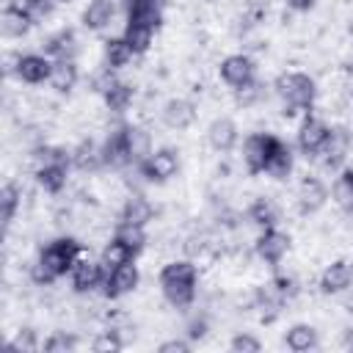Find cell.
I'll return each instance as SVG.
<instances>
[{
  "label": "cell",
  "instance_id": "1",
  "mask_svg": "<svg viewBox=\"0 0 353 353\" xmlns=\"http://www.w3.org/2000/svg\"><path fill=\"white\" fill-rule=\"evenodd\" d=\"M83 256V243L72 234H61V237H52L50 243H44L39 248V256L36 262L30 265V281L36 287H52L58 279L69 276L74 262Z\"/></svg>",
  "mask_w": 353,
  "mask_h": 353
},
{
  "label": "cell",
  "instance_id": "2",
  "mask_svg": "<svg viewBox=\"0 0 353 353\" xmlns=\"http://www.w3.org/2000/svg\"><path fill=\"white\" fill-rule=\"evenodd\" d=\"M157 284L174 309H190L199 295V265L193 259H171L160 268Z\"/></svg>",
  "mask_w": 353,
  "mask_h": 353
},
{
  "label": "cell",
  "instance_id": "3",
  "mask_svg": "<svg viewBox=\"0 0 353 353\" xmlns=\"http://www.w3.org/2000/svg\"><path fill=\"white\" fill-rule=\"evenodd\" d=\"M273 91L281 99L287 119H292L298 113H303V116L312 113L314 99H317V83L306 72H281L273 80Z\"/></svg>",
  "mask_w": 353,
  "mask_h": 353
},
{
  "label": "cell",
  "instance_id": "4",
  "mask_svg": "<svg viewBox=\"0 0 353 353\" xmlns=\"http://www.w3.org/2000/svg\"><path fill=\"white\" fill-rule=\"evenodd\" d=\"M138 174L146 179V182H154V185H163L168 179H174L179 174V152L174 146H160L154 149L141 165H138Z\"/></svg>",
  "mask_w": 353,
  "mask_h": 353
},
{
  "label": "cell",
  "instance_id": "5",
  "mask_svg": "<svg viewBox=\"0 0 353 353\" xmlns=\"http://www.w3.org/2000/svg\"><path fill=\"white\" fill-rule=\"evenodd\" d=\"M331 135V124L320 116H312L306 113L301 127H298V135H295V146L303 157H320V152L325 149V141Z\"/></svg>",
  "mask_w": 353,
  "mask_h": 353
},
{
  "label": "cell",
  "instance_id": "6",
  "mask_svg": "<svg viewBox=\"0 0 353 353\" xmlns=\"http://www.w3.org/2000/svg\"><path fill=\"white\" fill-rule=\"evenodd\" d=\"M290 234L270 226V229H259V237L254 240V254L268 265V268H279L281 259L287 256L290 251Z\"/></svg>",
  "mask_w": 353,
  "mask_h": 353
},
{
  "label": "cell",
  "instance_id": "7",
  "mask_svg": "<svg viewBox=\"0 0 353 353\" xmlns=\"http://www.w3.org/2000/svg\"><path fill=\"white\" fill-rule=\"evenodd\" d=\"M105 276H108V270H105V265H102L99 259L80 256V259L74 262L72 273H69V284H72V290H74L77 295H88V292L102 290Z\"/></svg>",
  "mask_w": 353,
  "mask_h": 353
},
{
  "label": "cell",
  "instance_id": "8",
  "mask_svg": "<svg viewBox=\"0 0 353 353\" xmlns=\"http://www.w3.org/2000/svg\"><path fill=\"white\" fill-rule=\"evenodd\" d=\"M218 74L234 91V88H243V85H248V83L256 80V63L245 52H232V55H226L218 63Z\"/></svg>",
  "mask_w": 353,
  "mask_h": 353
},
{
  "label": "cell",
  "instance_id": "9",
  "mask_svg": "<svg viewBox=\"0 0 353 353\" xmlns=\"http://www.w3.org/2000/svg\"><path fill=\"white\" fill-rule=\"evenodd\" d=\"M138 284H141V270H138L135 262H127V265H121V268L108 270L105 284H102V295H105L108 301H119V298L135 292Z\"/></svg>",
  "mask_w": 353,
  "mask_h": 353
},
{
  "label": "cell",
  "instance_id": "10",
  "mask_svg": "<svg viewBox=\"0 0 353 353\" xmlns=\"http://www.w3.org/2000/svg\"><path fill=\"white\" fill-rule=\"evenodd\" d=\"M350 149H353V132H350L347 127H342V124L331 127V135H328V141H325V149L320 152L323 165H325L328 171L345 168V160H347Z\"/></svg>",
  "mask_w": 353,
  "mask_h": 353
},
{
  "label": "cell",
  "instance_id": "11",
  "mask_svg": "<svg viewBox=\"0 0 353 353\" xmlns=\"http://www.w3.org/2000/svg\"><path fill=\"white\" fill-rule=\"evenodd\" d=\"M50 72H52V58H47L44 52H25V55L19 52L14 77L25 85H41L50 80Z\"/></svg>",
  "mask_w": 353,
  "mask_h": 353
},
{
  "label": "cell",
  "instance_id": "12",
  "mask_svg": "<svg viewBox=\"0 0 353 353\" xmlns=\"http://www.w3.org/2000/svg\"><path fill=\"white\" fill-rule=\"evenodd\" d=\"M353 287V262L350 259H334L320 273V292L339 295Z\"/></svg>",
  "mask_w": 353,
  "mask_h": 353
},
{
  "label": "cell",
  "instance_id": "13",
  "mask_svg": "<svg viewBox=\"0 0 353 353\" xmlns=\"http://www.w3.org/2000/svg\"><path fill=\"white\" fill-rule=\"evenodd\" d=\"M196 105L190 102V99H185V97H171L165 105H163V110H160V119H163V124L168 127V130H174V132H185V130H190L193 127V121H196Z\"/></svg>",
  "mask_w": 353,
  "mask_h": 353
},
{
  "label": "cell",
  "instance_id": "14",
  "mask_svg": "<svg viewBox=\"0 0 353 353\" xmlns=\"http://www.w3.org/2000/svg\"><path fill=\"white\" fill-rule=\"evenodd\" d=\"M295 201H298V210L303 215H314L325 207L328 201V190L325 185L314 176V174H306L301 182H298V190H295Z\"/></svg>",
  "mask_w": 353,
  "mask_h": 353
},
{
  "label": "cell",
  "instance_id": "15",
  "mask_svg": "<svg viewBox=\"0 0 353 353\" xmlns=\"http://www.w3.org/2000/svg\"><path fill=\"white\" fill-rule=\"evenodd\" d=\"M270 141H273V132H251V135H245V141H243V163H245L248 176H259L262 174Z\"/></svg>",
  "mask_w": 353,
  "mask_h": 353
},
{
  "label": "cell",
  "instance_id": "16",
  "mask_svg": "<svg viewBox=\"0 0 353 353\" xmlns=\"http://www.w3.org/2000/svg\"><path fill=\"white\" fill-rule=\"evenodd\" d=\"M77 50H80V41L72 28H61L41 41V52L52 61H74Z\"/></svg>",
  "mask_w": 353,
  "mask_h": 353
},
{
  "label": "cell",
  "instance_id": "17",
  "mask_svg": "<svg viewBox=\"0 0 353 353\" xmlns=\"http://www.w3.org/2000/svg\"><path fill=\"white\" fill-rule=\"evenodd\" d=\"M262 174H268L270 179H279V182L292 174V149L279 135H273V141H270V149H268Z\"/></svg>",
  "mask_w": 353,
  "mask_h": 353
},
{
  "label": "cell",
  "instance_id": "18",
  "mask_svg": "<svg viewBox=\"0 0 353 353\" xmlns=\"http://www.w3.org/2000/svg\"><path fill=\"white\" fill-rule=\"evenodd\" d=\"M237 141H240V130H237V124L229 116H218V119L210 121V127H207V143L218 154L232 152L237 146Z\"/></svg>",
  "mask_w": 353,
  "mask_h": 353
},
{
  "label": "cell",
  "instance_id": "19",
  "mask_svg": "<svg viewBox=\"0 0 353 353\" xmlns=\"http://www.w3.org/2000/svg\"><path fill=\"white\" fill-rule=\"evenodd\" d=\"M124 141H127V157H130V165L138 168L152 152V132L141 124H124Z\"/></svg>",
  "mask_w": 353,
  "mask_h": 353
},
{
  "label": "cell",
  "instance_id": "20",
  "mask_svg": "<svg viewBox=\"0 0 353 353\" xmlns=\"http://www.w3.org/2000/svg\"><path fill=\"white\" fill-rule=\"evenodd\" d=\"M99 146H102V160H105L108 168H124V165H130L127 141H124V124L110 127L108 135H105V141Z\"/></svg>",
  "mask_w": 353,
  "mask_h": 353
},
{
  "label": "cell",
  "instance_id": "21",
  "mask_svg": "<svg viewBox=\"0 0 353 353\" xmlns=\"http://www.w3.org/2000/svg\"><path fill=\"white\" fill-rule=\"evenodd\" d=\"M33 28L30 17L25 14L22 3H6L0 11V30L6 39H22L28 36V30Z\"/></svg>",
  "mask_w": 353,
  "mask_h": 353
},
{
  "label": "cell",
  "instance_id": "22",
  "mask_svg": "<svg viewBox=\"0 0 353 353\" xmlns=\"http://www.w3.org/2000/svg\"><path fill=\"white\" fill-rule=\"evenodd\" d=\"M119 221L135 223V226H149L154 221V207L143 193H130L119 210Z\"/></svg>",
  "mask_w": 353,
  "mask_h": 353
},
{
  "label": "cell",
  "instance_id": "23",
  "mask_svg": "<svg viewBox=\"0 0 353 353\" xmlns=\"http://www.w3.org/2000/svg\"><path fill=\"white\" fill-rule=\"evenodd\" d=\"M168 0H130V6L124 8L127 11V19L130 22H143L149 28H160L163 25V11H165Z\"/></svg>",
  "mask_w": 353,
  "mask_h": 353
},
{
  "label": "cell",
  "instance_id": "24",
  "mask_svg": "<svg viewBox=\"0 0 353 353\" xmlns=\"http://www.w3.org/2000/svg\"><path fill=\"white\" fill-rule=\"evenodd\" d=\"M105 165L102 160V146L94 138H83L74 149H72V168L83 171V174H94Z\"/></svg>",
  "mask_w": 353,
  "mask_h": 353
},
{
  "label": "cell",
  "instance_id": "25",
  "mask_svg": "<svg viewBox=\"0 0 353 353\" xmlns=\"http://www.w3.org/2000/svg\"><path fill=\"white\" fill-rule=\"evenodd\" d=\"M116 17V0H88L83 8V28L85 30H105Z\"/></svg>",
  "mask_w": 353,
  "mask_h": 353
},
{
  "label": "cell",
  "instance_id": "26",
  "mask_svg": "<svg viewBox=\"0 0 353 353\" xmlns=\"http://www.w3.org/2000/svg\"><path fill=\"white\" fill-rule=\"evenodd\" d=\"M245 218H248V223L256 226V229H270V226L279 223V207H276L273 199H268V196H256V199L248 204Z\"/></svg>",
  "mask_w": 353,
  "mask_h": 353
},
{
  "label": "cell",
  "instance_id": "27",
  "mask_svg": "<svg viewBox=\"0 0 353 353\" xmlns=\"http://www.w3.org/2000/svg\"><path fill=\"white\" fill-rule=\"evenodd\" d=\"M284 345L292 350V353H309L320 345V336H317V328L309 325V323H295L287 328L284 334Z\"/></svg>",
  "mask_w": 353,
  "mask_h": 353
},
{
  "label": "cell",
  "instance_id": "28",
  "mask_svg": "<svg viewBox=\"0 0 353 353\" xmlns=\"http://www.w3.org/2000/svg\"><path fill=\"white\" fill-rule=\"evenodd\" d=\"M132 99H135V88H132V83H127V80H116V83L102 94L105 110L113 113V116H121L124 110H130Z\"/></svg>",
  "mask_w": 353,
  "mask_h": 353
},
{
  "label": "cell",
  "instance_id": "29",
  "mask_svg": "<svg viewBox=\"0 0 353 353\" xmlns=\"http://www.w3.org/2000/svg\"><path fill=\"white\" fill-rule=\"evenodd\" d=\"M77 80H80V69H77L74 61H52V72H50V80H47L52 91L69 94V91H74Z\"/></svg>",
  "mask_w": 353,
  "mask_h": 353
},
{
  "label": "cell",
  "instance_id": "30",
  "mask_svg": "<svg viewBox=\"0 0 353 353\" xmlns=\"http://www.w3.org/2000/svg\"><path fill=\"white\" fill-rule=\"evenodd\" d=\"M36 182L44 193L58 196L69 182V165H36Z\"/></svg>",
  "mask_w": 353,
  "mask_h": 353
},
{
  "label": "cell",
  "instance_id": "31",
  "mask_svg": "<svg viewBox=\"0 0 353 353\" xmlns=\"http://www.w3.org/2000/svg\"><path fill=\"white\" fill-rule=\"evenodd\" d=\"M331 199L345 215H353V168L345 165V168L336 171L334 188H331Z\"/></svg>",
  "mask_w": 353,
  "mask_h": 353
},
{
  "label": "cell",
  "instance_id": "32",
  "mask_svg": "<svg viewBox=\"0 0 353 353\" xmlns=\"http://www.w3.org/2000/svg\"><path fill=\"white\" fill-rule=\"evenodd\" d=\"M105 66H110V69H124L127 63H132V58H135V52H132V47L127 44V39L124 36H110V39H105Z\"/></svg>",
  "mask_w": 353,
  "mask_h": 353
},
{
  "label": "cell",
  "instance_id": "33",
  "mask_svg": "<svg viewBox=\"0 0 353 353\" xmlns=\"http://www.w3.org/2000/svg\"><path fill=\"white\" fill-rule=\"evenodd\" d=\"M135 251L130 248V245H124L119 237H110L105 245H102V251H99V262L105 265V270H113V268H121V265H127V262H135Z\"/></svg>",
  "mask_w": 353,
  "mask_h": 353
},
{
  "label": "cell",
  "instance_id": "34",
  "mask_svg": "<svg viewBox=\"0 0 353 353\" xmlns=\"http://www.w3.org/2000/svg\"><path fill=\"white\" fill-rule=\"evenodd\" d=\"M121 36L127 39V44L132 47L135 55H143V52H149L152 41H154V28H149V25H143V22H130V19H127Z\"/></svg>",
  "mask_w": 353,
  "mask_h": 353
},
{
  "label": "cell",
  "instance_id": "35",
  "mask_svg": "<svg viewBox=\"0 0 353 353\" xmlns=\"http://www.w3.org/2000/svg\"><path fill=\"white\" fill-rule=\"evenodd\" d=\"M19 207H22V190H19V185L17 182H6L0 188V221H3V226H11L14 223Z\"/></svg>",
  "mask_w": 353,
  "mask_h": 353
},
{
  "label": "cell",
  "instance_id": "36",
  "mask_svg": "<svg viewBox=\"0 0 353 353\" xmlns=\"http://www.w3.org/2000/svg\"><path fill=\"white\" fill-rule=\"evenodd\" d=\"M113 237H119L124 245H130L135 254H141L149 243L146 237V226H135V223H124V221H116L113 226Z\"/></svg>",
  "mask_w": 353,
  "mask_h": 353
},
{
  "label": "cell",
  "instance_id": "37",
  "mask_svg": "<svg viewBox=\"0 0 353 353\" xmlns=\"http://www.w3.org/2000/svg\"><path fill=\"white\" fill-rule=\"evenodd\" d=\"M121 347H124L121 328H116L113 323H110L108 328H102V331L94 336V342H91V350H97V353H116V350H121Z\"/></svg>",
  "mask_w": 353,
  "mask_h": 353
},
{
  "label": "cell",
  "instance_id": "38",
  "mask_svg": "<svg viewBox=\"0 0 353 353\" xmlns=\"http://www.w3.org/2000/svg\"><path fill=\"white\" fill-rule=\"evenodd\" d=\"M77 345H80V339L72 334V331H52L47 339H44V350L47 353H72V350H77Z\"/></svg>",
  "mask_w": 353,
  "mask_h": 353
},
{
  "label": "cell",
  "instance_id": "39",
  "mask_svg": "<svg viewBox=\"0 0 353 353\" xmlns=\"http://www.w3.org/2000/svg\"><path fill=\"white\" fill-rule=\"evenodd\" d=\"M55 6H58L55 0H22V8L33 25H44L55 14Z\"/></svg>",
  "mask_w": 353,
  "mask_h": 353
},
{
  "label": "cell",
  "instance_id": "40",
  "mask_svg": "<svg viewBox=\"0 0 353 353\" xmlns=\"http://www.w3.org/2000/svg\"><path fill=\"white\" fill-rule=\"evenodd\" d=\"M8 350H14V353H33V350H39L36 331H33L30 325L19 328V331H17V336L8 342Z\"/></svg>",
  "mask_w": 353,
  "mask_h": 353
},
{
  "label": "cell",
  "instance_id": "41",
  "mask_svg": "<svg viewBox=\"0 0 353 353\" xmlns=\"http://www.w3.org/2000/svg\"><path fill=\"white\" fill-rule=\"evenodd\" d=\"M262 83L259 80H254V83H248V85H243V88H234V102L240 105V108H254L259 99H262Z\"/></svg>",
  "mask_w": 353,
  "mask_h": 353
},
{
  "label": "cell",
  "instance_id": "42",
  "mask_svg": "<svg viewBox=\"0 0 353 353\" xmlns=\"http://www.w3.org/2000/svg\"><path fill=\"white\" fill-rule=\"evenodd\" d=\"M229 350H234V353H259L262 350V342L254 334H248V331H237L229 339Z\"/></svg>",
  "mask_w": 353,
  "mask_h": 353
},
{
  "label": "cell",
  "instance_id": "43",
  "mask_svg": "<svg viewBox=\"0 0 353 353\" xmlns=\"http://www.w3.org/2000/svg\"><path fill=\"white\" fill-rule=\"evenodd\" d=\"M116 80H119L116 69H110V66H105V63H102V69H97V72H94V77H91V91L102 97V94H105Z\"/></svg>",
  "mask_w": 353,
  "mask_h": 353
},
{
  "label": "cell",
  "instance_id": "44",
  "mask_svg": "<svg viewBox=\"0 0 353 353\" xmlns=\"http://www.w3.org/2000/svg\"><path fill=\"white\" fill-rule=\"evenodd\" d=\"M207 331H210L207 314H193V317L188 320V325H185V336H188L190 342H199V339H204V336H207Z\"/></svg>",
  "mask_w": 353,
  "mask_h": 353
},
{
  "label": "cell",
  "instance_id": "45",
  "mask_svg": "<svg viewBox=\"0 0 353 353\" xmlns=\"http://www.w3.org/2000/svg\"><path fill=\"white\" fill-rule=\"evenodd\" d=\"M157 350H160V353H188V350H190V339H188V336H185V339H182V336H174V339L160 342Z\"/></svg>",
  "mask_w": 353,
  "mask_h": 353
},
{
  "label": "cell",
  "instance_id": "46",
  "mask_svg": "<svg viewBox=\"0 0 353 353\" xmlns=\"http://www.w3.org/2000/svg\"><path fill=\"white\" fill-rule=\"evenodd\" d=\"M292 11H309V8H314L317 6V0H284Z\"/></svg>",
  "mask_w": 353,
  "mask_h": 353
},
{
  "label": "cell",
  "instance_id": "47",
  "mask_svg": "<svg viewBox=\"0 0 353 353\" xmlns=\"http://www.w3.org/2000/svg\"><path fill=\"white\" fill-rule=\"evenodd\" d=\"M345 347L353 350V328H347V334H345Z\"/></svg>",
  "mask_w": 353,
  "mask_h": 353
},
{
  "label": "cell",
  "instance_id": "48",
  "mask_svg": "<svg viewBox=\"0 0 353 353\" xmlns=\"http://www.w3.org/2000/svg\"><path fill=\"white\" fill-rule=\"evenodd\" d=\"M58 6H69V3H74V0H55Z\"/></svg>",
  "mask_w": 353,
  "mask_h": 353
},
{
  "label": "cell",
  "instance_id": "49",
  "mask_svg": "<svg viewBox=\"0 0 353 353\" xmlns=\"http://www.w3.org/2000/svg\"><path fill=\"white\" fill-rule=\"evenodd\" d=\"M119 3H121V6H124V8H127V6H130V0H119Z\"/></svg>",
  "mask_w": 353,
  "mask_h": 353
},
{
  "label": "cell",
  "instance_id": "50",
  "mask_svg": "<svg viewBox=\"0 0 353 353\" xmlns=\"http://www.w3.org/2000/svg\"><path fill=\"white\" fill-rule=\"evenodd\" d=\"M254 3H262V0H254Z\"/></svg>",
  "mask_w": 353,
  "mask_h": 353
}]
</instances>
